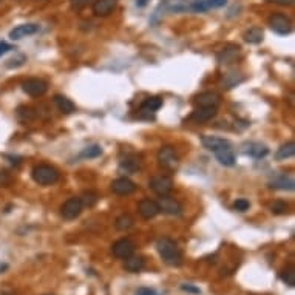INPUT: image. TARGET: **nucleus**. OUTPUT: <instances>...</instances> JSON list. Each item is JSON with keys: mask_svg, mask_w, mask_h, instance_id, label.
I'll return each mask as SVG.
<instances>
[{"mask_svg": "<svg viewBox=\"0 0 295 295\" xmlns=\"http://www.w3.org/2000/svg\"><path fill=\"white\" fill-rule=\"evenodd\" d=\"M31 176L39 185H51L57 183L59 172L54 167L48 166V164H40V166H36L33 169Z\"/></svg>", "mask_w": 295, "mask_h": 295, "instance_id": "f03ea898", "label": "nucleus"}, {"mask_svg": "<svg viewBox=\"0 0 295 295\" xmlns=\"http://www.w3.org/2000/svg\"><path fill=\"white\" fill-rule=\"evenodd\" d=\"M117 5V0H96L93 3V13L96 16L105 17L113 13V9Z\"/></svg>", "mask_w": 295, "mask_h": 295, "instance_id": "ddd939ff", "label": "nucleus"}, {"mask_svg": "<svg viewBox=\"0 0 295 295\" xmlns=\"http://www.w3.org/2000/svg\"><path fill=\"white\" fill-rule=\"evenodd\" d=\"M158 214H159L158 203L151 201V199H143V201L139 203V215L144 220H151V218H155Z\"/></svg>", "mask_w": 295, "mask_h": 295, "instance_id": "dca6fc26", "label": "nucleus"}, {"mask_svg": "<svg viewBox=\"0 0 295 295\" xmlns=\"http://www.w3.org/2000/svg\"><path fill=\"white\" fill-rule=\"evenodd\" d=\"M82 209H84V204H82L80 198H70L62 206L61 214L65 220H74L82 214Z\"/></svg>", "mask_w": 295, "mask_h": 295, "instance_id": "0eeeda50", "label": "nucleus"}, {"mask_svg": "<svg viewBox=\"0 0 295 295\" xmlns=\"http://www.w3.org/2000/svg\"><path fill=\"white\" fill-rule=\"evenodd\" d=\"M227 3V0H206V5L207 8L210 9H214V8H222L224 5Z\"/></svg>", "mask_w": 295, "mask_h": 295, "instance_id": "473e14b6", "label": "nucleus"}, {"mask_svg": "<svg viewBox=\"0 0 295 295\" xmlns=\"http://www.w3.org/2000/svg\"><path fill=\"white\" fill-rule=\"evenodd\" d=\"M195 102H196L198 107H214V109H218V105L221 102V98H220V94L215 93V91H206V93L199 94Z\"/></svg>", "mask_w": 295, "mask_h": 295, "instance_id": "f8f14e48", "label": "nucleus"}, {"mask_svg": "<svg viewBox=\"0 0 295 295\" xmlns=\"http://www.w3.org/2000/svg\"><path fill=\"white\" fill-rule=\"evenodd\" d=\"M156 249L162 258V261L169 266H180L183 263V254L178 244L172 238H161L156 243Z\"/></svg>", "mask_w": 295, "mask_h": 295, "instance_id": "f257e3e1", "label": "nucleus"}, {"mask_svg": "<svg viewBox=\"0 0 295 295\" xmlns=\"http://www.w3.org/2000/svg\"><path fill=\"white\" fill-rule=\"evenodd\" d=\"M288 204L285 201H275L272 206H270V212H272L274 215H285L288 214Z\"/></svg>", "mask_w": 295, "mask_h": 295, "instance_id": "c85d7f7f", "label": "nucleus"}, {"mask_svg": "<svg viewBox=\"0 0 295 295\" xmlns=\"http://www.w3.org/2000/svg\"><path fill=\"white\" fill-rule=\"evenodd\" d=\"M102 155V147L94 144V146H90L87 148H84L80 151V158H85V159H91V158H98Z\"/></svg>", "mask_w": 295, "mask_h": 295, "instance_id": "a878e982", "label": "nucleus"}, {"mask_svg": "<svg viewBox=\"0 0 295 295\" xmlns=\"http://www.w3.org/2000/svg\"><path fill=\"white\" fill-rule=\"evenodd\" d=\"M270 30L278 36H288L292 31V20L285 14H272L267 20Z\"/></svg>", "mask_w": 295, "mask_h": 295, "instance_id": "20e7f679", "label": "nucleus"}, {"mask_svg": "<svg viewBox=\"0 0 295 295\" xmlns=\"http://www.w3.org/2000/svg\"><path fill=\"white\" fill-rule=\"evenodd\" d=\"M111 251H113V255H114L116 258L127 259L128 257L133 255V252H135V244H133V241H130L128 238H122V240H117V241L113 244Z\"/></svg>", "mask_w": 295, "mask_h": 295, "instance_id": "6e6552de", "label": "nucleus"}, {"mask_svg": "<svg viewBox=\"0 0 295 295\" xmlns=\"http://www.w3.org/2000/svg\"><path fill=\"white\" fill-rule=\"evenodd\" d=\"M214 153H215L218 162L222 164V166H226V167H232V166H235V162H237V158H235V153H233L230 146L221 147Z\"/></svg>", "mask_w": 295, "mask_h": 295, "instance_id": "4468645a", "label": "nucleus"}, {"mask_svg": "<svg viewBox=\"0 0 295 295\" xmlns=\"http://www.w3.org/2000/svg\"><path fill=\"white\" fill-rule=\"evenodd\" d=\"M162 107V99L161 98H148L141 105V111L143 113H155Z\"/></svg>", "mask_w": 295, "mask_h": 295, "instance_id": "b1692460", "label": "nucleus"}, {"mask_svg": "<svg viewBox=\"0 0 295 295\" xmlns=\"http://www.w3.org/2000/svg\"><path fill=\"white\" fill-rule=\"evenodd\" d=\"M266 2L275 3V5H281V6H291V5H294L295 0H266Z\"/></svg>", "mask_w": 295, "mask_h": 295, "instance_id": "e433bc0d", "label": "nucleus"}, {"mask_svg": "<svg viewBox=\"0 0 295 295\" xmlns=\"http://www.w3.org/2000/svg\"><path fill=\"white\" fill-rule=\"evenodd\" d=\"M80 201H82V204H84V206L91 207V206H94L98 203V195L93 193V192H85L84 196L80 198Z\"/></svg>", "mask_w": 295, "mask_h": 295, "instance_id": "c756f323", "label": "nucleus"}, {"mask_svg": "<svg viewBox=\"0 0 295 295\" xmlns=\"http://www.w3.org/2000/svg\"><path fill=\"white\" fill-rule=\"evenodd\" d=\"M270 188H277V190H294L295 188V183L292 176L288 175H280L274 181L269 183Z\"/></svg>", "mask_w": 295, "mask_h": 295, "instance_id": "a211bd4d", "label": "nucleus"}, {"mask_svg": "<svg viewBox=\"0 0 295 295\" xmlns=\"http://www.w3.org/2000/svg\"><path fill=\"white\" fill-rule=\"evenodd\" d=\"M6 269V264H0V272H2V270H5Z\"/></svg>", "mask_w": 295, "mask_h": 295, "instance_id": "a19ab883", "label": "nucleus"}, {"mask_svg": "<svg viewBox=\"0 0 295 295\" xmlns=\"http://www.w3.org/2000/svg\"><path fill=\"white\" fill-rule=\"evenodd\" d=\"M54 104H56V107L59 109V111H62L65 114H70V113L76 111V105L68 98L61 96V94H56V96H54Z\"/></svg>", "mask_w": 295, "mask_h": 295, "instance_id": "412c9836", "label": "nucleus"}, {"mask_svg": "<svg viewBox=\"0 0 295 295\" xmlns=\"http://www.w3.org/2000/svg\"><path fill=\"white\" fill-rule=\"evenodd\" d=\"M243 39H244L247 43H252V45L261 43L263 39H264V31H263V28H259V27H252V28H249V30L244 31Z\"/></svg>", "mask_w": 295, "mask_h": 295, "instance_id": "aec40b11", "label": "nucleus"}, {"mask_svg": "<svg viewBox=\"0 0 295 295\" xmlns=\"http://www.w3.org/2000/svg\"><path fill=\"white\" fill-rule=\"evenodd\" d=\"M193 2H195V0H193Z\"/></svg>", "mask_w": 295, "mask_h": 295, "instance_id": "79ce46f5", "label": "nucleus"}, {"mask_svg": "<svg viewBox=\"0 0 295 295\" xmlns=\"http://www.w3.org/2000/svg\"><path fill=\"white\" fill-rule=\"evenodd\" d=\"M11 50H16V48H14L13 45L6 43V42H0V56L5 54V53H8V51H11Z\"/></svg>", "mask_w": 295, "mask_h": 295, "instance_id": "58836bf2", "label": "nucleus"}, {"mask_svg": "<svg viewBox=\"0 0 295 295\" xmlns=\"http://www.w3.org/2000/svg\"><path fill=\"white\" fill-rule=\"evenodd\" d=\"M158 207H159V212H164V214H167V215H180L181 214V204L169 195L159 196Z\"/></svg>", "mask_w": 295, "mask_h": 295, "instance_id": "9d476101", "label": "nucleus"}, {"mask_svg": "<svg viewBox=\"0 0 295 295\" xmlns=\"http://www.w3.org/2000/svg\"><path fill=\"white\" fill-rule=\"evenodd\" d=\"M135 295H158V294L153 291V289H150V288H139L135 292Z\"/></svg>", "mask_w": 295, "mask_h": 295, "instance_id": "c9c22d12", "label": "nucleus"}, {"mask_svg": "<svg viewBox=\"0 0 295 295\" xmlns=\"http://www.w3.org/2000/svg\"><path fill=\"white\" fill-rule=\"evenodd\" d=\"M111 190L116 195L127 196V195H132L136 190V184L128 178H117L111 183Z\"/></svg>", "mask_w": 295, "mask_h": 295, "instance_id": "9b49d317", "label": "nucleus"}, {"mask_svg": "<svg viewBox=\"0 0 295 295\" xmlns=\"http://www.w3.org/2000/svg\"><path fill=\"white\" fill-rule=\"evenodd\" d=\"M249 207H251V204H249V201L247 199H237V201L233 203V209L237 210V212H246V210H249Z\"/></svg>", "mask_w": 295, "mask_h": 295, "instance_id": "7c9ffc66", "label": "nucleus"}, {"mask_svg": "<svg viewBox=\"0 0 295 295\" xmlns=\"http://www.w3.org/2000/svg\"><path fill=\"white\" fill-rule=\"evenodd\" d=\"M39 31V25L36 23H23V25H17L9 31V39L11 40H20L23 37H30L33 34Z\"/></svg>", "mask_w": 295, "mask_h": 295, "instance_id": "1a4fd4ad", "label": "nucleus"}, {"mask_svg": "<svg viewBox=\"0 0 295 295\" xmlns=\"http://www.w3.org/2000/svg\"><path fill=\"white\" fill-rule=\"evenodd\" d=\"M280 278L286 283L288 286H294L295 285V270L294 269H286V270H283V272L280 274Z\"/></svg>", "mask_w": 295, "mask_h": 295, "instance_id": "cd10ccee", "label": "nucleus"}, {"mask_svg": "<svg viewBox=\"0 0 295 295\" xmlns=\"http://www.w3.org/2000/svg\"><path fill=\"white\" fill-rule=\"evenodd\" d=\"M23 61H25V57L23 56H19V59H11V61H8L6 67L8 68H13V67H20L23 64Z\"/></svg>", "mask_w": 295, "mask_h": 295, "instance_id": "f704fd0d", "label": "nucleus"}, {"mask_svg": "<svg viewBox=\"0 0 295 295\" xmlns=\"http://www.w3.org/2000/svg\"><path fill=\"white\" fill-rule=\"evenodd\" d=\"M241 48L238 45H227L226 48H222L218 53V62L220 64H232L237 61V57L240 56Z\"/></svg>", "mask_w": 295, "mask_h": 295, "instance_id": "2eb2a0df", "label": "nucleus"}, {"mask_svg": "<svg viewBox=\"0 0 295 295\" xmlns=\"http://www.w3.org/2000/svg\"><path fill=\"white\" fill-rule=\"evenodd\" d=\"M88 3H90V0H70V5H72V8H73L74 11L84 9Z\"/></svg>", "mask_w": 295, "mask_h": 295, "instance_id": "2f4dec72", "label": "nucleus"}, {"mask_svg": "<svg viewBox=\"0 0 295 295\" xmlns=\"http://www.w3.org/2000/svg\"><path fill=\"white\" fill-rule=\"evenodd\" d=\"M215 116H217V109H214V107H198L192 113L190 119L195 121V122H207Z\"/></svg>", "mask_w": 295, "mask_h": 295, "instance_id": "6ab92c4d", "label": "nucleus"}, {"mask_svg": "<svg viewBox=\"0 0 295 295\" xmlns=\"http://www.w3.org/2000/svg\"><path fill=\"white\" fill-rule=\"evenodd\" d=\"M147 3H148V0H136V5H138L139 8H144Z\"/></svg>", "mask_w": 295, "mask_h": 295, "instance_id": "ea45409f", "label": "nucleus"}, {"mask_svg": "<svg viewBox=\"0 0 295 295\" xmlns=\"http://www.w3.org/2000/svg\"><path fill=\"white\" fill-rule=\"evenodd\" d=\"M246 153L249 156L255 158V159H261L264 156H267L269 153V148L264 146V144H259V143H251L246 148Z\"/></svg>", "mask_w": 295, "mask_h": 295, "instance_id": "4be33fe9", "label": "nucleus"}, {"mask_svg": "<svg viewBox=\"0 0 295 295\" xmlns=\"http://www.w3.org/2000/svg\"><path fill=\"white\" fill-rule=\"evenodd\" d=\"M294 155H295V144L291 141V143H288V144H285V146H281V147L277 150L275 158H277L278 161H283V159L292 158Z\"/></svg>", "mask_w": 295, "mask_h": 295, "instance_id": "393cba45", "label": "nucleus"}, {"mask_svg": "<svg viewBox=\"0 0 295 295\" xmlns=\"http://www.w3.org/2000/svg\"><path fill=\"white\" fill-rule=\"evenodd\" d=\"M150 188L159 196L169 195L173 188V181H172L170 176H166V175L153 176V178L150 180Z\"/></svg>", "mask_w": 295, "mask_h": 295, "instance_id": "39448f33", "label": "nucleus"}, {"mask_svg": "<svg viewBox=\"0 0 295 295\" xmlns=\"http://www.w3.org/2000/svg\"><path fill=\"white\" fill-rule=\"evenodd\" d=\"M201 144L204 148H207L209 151H217L218 148L221 147H226V146H230V143L227 139L224 138H218V136H207L204 135L201 138Z\"/></svg>", "mask_w": 295, "mask_h": 295, "instance_id": "f3484780", "label": "nucleus"}, {"mask_svg": "<svg viewBox=\"0 0 295 295\" xmlns=\"http://www.w3.org/2000/svg\"><path fill=\"white\" fill-rule=\"evenodd\" d=\"M181 289H183L184 292L195 294V295H199V294H201V289H199V288H195V286H192V285H183Z\"/></svg>", "mask_w": 295, "mask_h": 295, "instance_id": "72a5a7b5", "label": "nucleus"}, {"mask_svg": "<svg viewBox=\"0 0 295 295\" xmlns=\"http://www.w3.org/2000/svg\"><path fill=\"white\" fill-rule=\"evenodd\" d=\"M11 183V178H9V175L3 170V172H0V187L2 185H8Z\"/></svg>", "mask_w": 295, "mask_h": 295, "instance_id": "4c0bfd02", "label": "nucleus"}, {"mask_svg": "<svg viewBox=\"0 0 295 295\" xmlns=\"http://www.w3.org/2000/svg\"><path fill=\"white\" fill-rule=\"evenodd\" d=\"M114 226H116L117 230H127V229H130L133 226V218L130 215H121V217L116 218Z\"/></svg>", "mask_w": 295, "mask_h": 295, "instance_id": "bb28decb", "label": "nucleus"}, {"mask_svg": "<svg viewBox=\"0 0 295 295\" xmlns=\"http://www.w3.org/2000/svg\"><path fill=\"white\" fill-rule=\"evenodd\" d=\"M158 162H159V166H162L164 169L175 170L180 164L178 153H176V150L172 146H164L158 151Z\"/></svg>", "mask_w": 295, "mask_h": 295, "instance_id": "7ed1b4c3", "label": "nucleus"}, {"mask_svg": "<svg viewBox=\"0 0 295 295\" xmlns=\"http://www.w3.org/2000/svg\"><path fill=\"white\" fill-rule=\"evenodd\" d=\"M22 90L33 98H39L46 93L48 85H46V82H43L42 79H28L22 84Z\"/></svg>", "mask_w": 295, "mask_h": 295, "instance_id": "423d86ee", "label": "nucleus"}, {"mask_svg": "<svg viewBox=\"0 0 295 295\" xmlns=\"http://www.w3.org/2000/svg\"><path fill=\"white\" fill-rule=\"evenodd\" d=\"M146 263H144V258L143 257H128L125 259V270H128V272H132V274H138L141 272V270L144 269Z\"/></svg>", "mask_w": 295, "mask_h": 295, "instance_id": "5701e85b", "label": "nucleus"}]
</instances>
